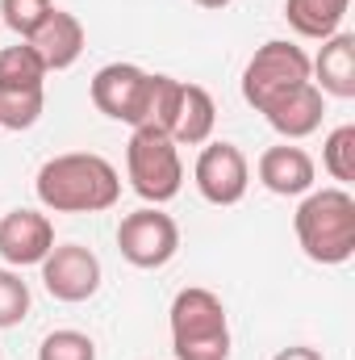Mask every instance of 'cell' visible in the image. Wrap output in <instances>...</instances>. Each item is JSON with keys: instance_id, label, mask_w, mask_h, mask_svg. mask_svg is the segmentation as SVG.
I'll return each instance as SVG.
<instances>
[{"instance_id": "obj_1", "label": "cell", "mask_w": 355, "mask_h": 360, "mask_svg": "<svg viewBox=\"0 0 355 360\" xmlns=\"http://www.w3.org/2000/svg\"><path fill=\"white\" fill-rule=\"evenodd\" d=\"M34 193L55 214H100L113 210L121 197L117 168L96 151H67L38 168Z\"/></svg>"}, {"instance_id": "obj_2", "label": "cell", "mask_w": 355, "mask_h": 360, "mask_svg": "<svg viewBox=\"0 0 355 360\" xmlns=\"http://www.w3.org/2000/svg\"><path fill=\"white\" fill-rule=\"evenodd\" d=\"M293 231L314 264H347L355 256V197L343 184L309 188L293 214Z\"/></svg>"}, {"instance_id": "obj_3", "label": "cell", "mask_w": 355, "mask_h": 360, "mask_svg": "<svg viewBox=\"0 0 355 360\" xmlns=\"http://www.w3.org/2000/svg\"><path fill=\"white\" fill-rule=\"evenodd\" d=\"M168 327L176 360H230V319L213 289H180L168 310Z\"/></svg>"}, {"instance_id": "obj_4", "label": "cell", "mask_w": 355, "mask_h": 360, "mask_svg": "<svg viewBox=\"0 0 355 360\" xmlns=\"http://www.w3.org/2000/svg\"><path fill=\"white\" fill-rule=\"evenodd\" d=\"M126 176L147 205L176 201L184 188V164H180V147L172 143V134L134 126L130 143H126Z\"/></svg>"}, {"instance_id": "obj_5", "label": "cell", "mask_w": 355, "mask_h": 360, "mask_svg": "<svg viewBox=\"0 0 355 360\" xmlns=\"http://www.w3.org/2000/svg\"><path fill=\"white\" fill-rule=\"evenodd\" d=\"M301 84H309V55L288 38L264 42L243 68V101L255 113H264L276 96L301 89Z\"/></svg>"}, {"instance_id": "obj_6", "label": "cell", "mask_w": 355, "mask_h": 360, "mask_svg": "<svg viewBox=\"0 0 355 360\" xmlns=\"http://www.w3.org/2000/svg\"><path fill=\"white\" fill-rule=\"evenodd\" d=\"M117 252L126 264L134 269H163L172 264L180 252V226L172 214H163L159 205H142L134 214L121 218L117 226Z\"/></svg>"}, {"instance_id": "obj_7", "label": "cell", "mask_w": 355, "mask_h": 360, "mask_svg": "<svg viewBox=\"0 0 355 360\" xmlns=\"http://www.w3.org/2000/svg\"><path fill=\"white\" fill-rule=\"evenodd\" d=\"M192 184L209 205H239L251 188V164L234 143H205L192 168Z\"/></svg>"}, {"instance_id": "obj_8", "label": "cell", "mask_w": 355, "mask_h": 360, "mask_svg": "<svg viewBox=\"0 0 355 360\" xmlns=\"http://www.w3.org/2000/svg\"><path fill=\"white\" fill-rule=\"evenodd\" d=\"M38 269H42L46 293H51L55 302H67V306L96 297L100 276H105L100 256H96L92 248H84V243H55L51 256H46Z\"/></svg>"}, {"instance_id": "obj_9", "label": "cell", "mask_w": 355, "mask_h": 360, "mask_svg": "<svg viewBox=\"0 0 355 360\" xmlns=\"http://www.w3.org/2000/svg\"><path fill=\"white\" fill-rule=\"evenodd\" d=\"M147 80L151 72H142L138 63H105L88 84L92 105L113 117V122H126L130 130L138 126L142 117V101H147Z\"/></svg>"}, {"instance_id": "obj_10", "label": "cell", "mask_w": 355, "mask_h": 360, "mask_svg": "<svg viewBox=\"0 0 355 360\" xmlns=\"http://www.w3.org/2000/svg\"><path fill=\"white\" fill-rule=\"evenodd\" d=\"M55 248V222L38 210H8L0 218V260L8 269L42 264Z\"/></svg>"}, {"instance_id": "obj_11", "label": "cell", "mask_w": 355, "mask_h": 360, "mask_svg": "<svg viewBox=\"0 0 355 360\" xmlns=\"http://www.w3.org/2000/svg\"><path fill=\"white\" fill-rule=\"evenodd\" d=\"M255 176L267 193L276 197H305L318 180V164L305 147H293V143H280V147H267L255 164Z\"/></svg>"}, {"instance_id": "obj_12", "label": "cell", "mask_w": 355, "mask_h": 360, "mask_svg": "<svg viewBox=\"0 0 355 360\" xmlns=\"http://www.w3.org/2000/svg\"><path fill=\"white\" fill-rule=\"evenodd\" d=\"M25 42L34 46V55L42 59V68H46V72H67V68L84 55L88 34H84V21H80L76 13L55 8V13L34 30V38H25Z\"/></svg>"}, {"instance_id": "obj_13", "label": "cell", "mask_w": 355, "mask_h": 360, "mask_svg": "<svg viewBox=\"0 0 355 360\" xmlns=\"http://www.w3.org/2000/svg\"><path fill=\"white\" fill-rule=\"evenodd\" d=\"M267 126L284 139V143H297V139H309L322 130V117H326V96L318 92V84H301V89L276 96L264 109Z\"/></svg>"}, {"instance_id": "obj_14", "label": "cell", "mask_w": 355, "mask_h": 360, "mask_svg": "<svg viewBox=\"0 0 355 360\" xmlns=\"http://www.w3.org/2000/svg\"><path fill=\"white\" fill-rule=\"evenodd\" d=\"M309 80L318 84L322 96H339L351 101L355 96V34L339 30L322 42L318 59H309Z\"/></svg>"}, {"instance_id": "obj_15", "label": "cell", "mask_w": 355, "mask_h": 360, "mask_svg": "<svg viewBox=\"0 0 355 360\" xmlns=\"http://www.w3.org/2000/svg\"><path fill=\"white\" fill-rule=\"evenodd\" d=\"M213 126H217V105H213L209 89L184 80L180 105H176V122H172V143L176 147H205L213 139Z\"/></svg>"}, {"instance_id": "obj_16", "label": "cell", "mask_w": 355, "mask_h": 360, "mask_svg": "<svg viewBox=\"0 0 355 360\" xmlns=\"http://www.w3.org/2000/svg\"><path fill=\"white\" fill-rule=\"evenodd\" d=\"M351 0H284V21L293 25V34L309 38V42H326L330 34L343 30Z\"/></svg>"}, {"instance_id": "obj_17", "label": "cell", "mask_w": 355, "mask_h": 360, "mask_svg": "<svg viewBox=\"0 0 355 360\" xmlns=\"http://www.w3.org/2000/svg\"><path fill=\"white\" fill-rule=\"evenodd\" d=\"M46 68L42 59L34 55L29 42H17V46H4L0 51V92H34L46 89Z\"/></svg>"}, {"instance_id": "obj_18", "label": "cell", "mask_w": 355, "mask_h": 360, "mask_svg": "<svg viewBox=\"0 0 355 360\" xmlns=\"http://www.w3.org/2000/svg\"><path fill=\"white\" fill-rule=\"evenodd\" d=\"M180 89H184V80L155 72V76L147 80V101H142V117H138V126H151V130L172 134L176 105H180Z\"/></svg>"}, {"instance_id": "obj_19", "label": "cell", "mask_w": 355, "mask_h": 360, "mask_svg": "<svg viewBox=\"0 0 355 360\" xmlns=\"http://www.w3.org/2000/svg\"><path fill=\"white\" fill-rule=\"evenodd\" d=\"M322 168H326V176L339 180L343 188L355 180V126H335L330 134H326V143H322Z\"/></svg>"}, {"instance_id": "obj_20", "label": "cell", "mask_w": 355, "mask_h": 360, "mask_svg": "<svg viewBox=\"0 0 355 360\" xmlns=\"http://www.w3.org/2000/svg\"><path fill=\"white\" fill-rule=\"evenodd\" d=\"M42 109H46V89L0 92V126L4 130H29V126H38Z\"/></svg>"}, {"instance_id": "obj_21", "label": "cell", "mask_w": 355, "mask_h": 360, "mask_svg": "<svg viewBox=\"0 0 355 360\" xmlns=\"http://www.w3.org/2000/svg\"><path fill=\"white\" fill-rule=\"evenodd\" d=\"M29 314V285L21 281L17 269H0V331H13L21 327Z\"/></svg>"}, {"instance_id": "obj_22", "label": "cell", "mask_w": 355, "mask_h": 360, "mask_svg": "<svg viewBox=\"0 0 355 360\" xmlns=\"http://www.w3.org/2000/svg\"><path fill=\"white\" fill-rule=\"evenodd\" d=\"M55 13V0H0V25H8L21 42Z\"/></svg>"}, {"instance_id": "obj_23", "label": "cell", "mask_w": 355, "mask_h": 360, "mask_svg": "<svg viewBox=\"0 0 355 360\" xmlns=\"http://www.w3.org/2000/svg\"><path fill=\"white\" fill-rule=\"evenodd\" d=\"M38 360H96V344L76 327H59L38 344Z\"/></svg>"}, {"instance_id": "obj_24", "label": "cell", "mask_w": 355, "mask_h": 360, "mask_svg": "<svg viewBox=\"0 0 355 360\" xmlns=\"http://www.w3.org/2000/svg\"><path fill=\"white\" fill-rule=\"evenodd\" d=\"M272 360H326L318 348H305V344H293V348H280Z\"/></svg>"}, {"instance_id": "obj_25", "label": "cell", "mask_w": 355, "mask_h": 360, "mask_svg": "<svg viewBox=\"0 0 355 360\" xmlns=\"http://www.w3.org/2000/svg\"><path fill=\"white\" fill-rule=\"evenodd\" d=\"M201 8H226V4H234V0H196Z\"/></svg>"}]
</instances>
